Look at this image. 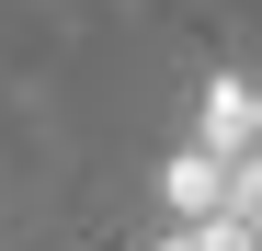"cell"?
Masks as SVG:
<instances>
[{"instance_id":"6da1fadb","label":"cell","mask_w":262,"mask_h":251,"mask_svg":"<svg viewBox=\"0 0 262 251\" xmlns=\"http://www.w3.org/2000/svg\"><path fill=\"white\" fill-rule=\"evenodd\" d=\"M183 149H205V160H262V69H216V80H205Z\"/></svg>"}]
</instances>
